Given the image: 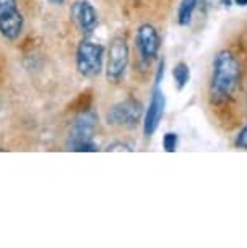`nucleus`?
Segmentation results:
<instances>
[{
    "instance_id": "9d476101",
    "label": "nucleus",
    "mask_w": 247,
    "mask_h": 248,
    "mask_svg": "<svg viewBox=\"0 0 247 248\" xmlns=\"http://www.w3.org/2000/svg\"><path fill=\"white\" fill-rule=\"evenodd\" d=\"M197 5H198V0H181L178 7V23L181 26H189Z\"/></svg>"
},
{
    "instance_id": "f03ea898",
    "label": "nucleus",
    "mask_w": 247,
    "mask_h": 248,
    "mask_svg": "<svg viewBox=\"0 0 247 248\" xmlns=\"http://www.w3.org/2000/svg\"><path fill=\"white\" fill-rule=\"evenodd\" d=\"M98 125V115L93 110H85L77 117L68 135L67 146L72 151L90 153L98 151V144L95 143V130Z\"/></svg>"
},
{
    "instance_id": "4468645a",
    "label": "nucleus",
    "mask_w": 247,
    "mask_h": 248,
    "mask_svg": "<svg viewBox=\"0 0 247 248\" xmlns=\"http://www.w3.org/2000/svg\"><path fill=\"white\" fill-rule=\"evenodd\" d=\"M106 151H133V148L130 146V144H127V143L114 141V143H111L108 148H106Z\"/></svg>"
},
{
    "instance_id": "2eb2a0df",
    "label": "nucleus",
    "mask_w": 247,
    "mask_h": 248,
    "mask_svg": "<svg viewBox=\"0 0 247 248\" xmlns=\"http://www.w3.org/2000/svg\"><path fill=\"white\" fill-rule=\"evenodd\" d=\"M232 2H234L236 5H239V7H247V0H232Z\"/></svg>"
},
{
    "instance_id": "ddd939ff",
    "label": "nucleus",
    "mask_w": 247,
    "mask_h": 248,
    "mask_svg": "<svg viewBox=\"0 0 247 248\" xmlns=\"http://www.w3.org/2000/svg\"><path fill=\"white\" fill-rule=\"evenodd\" d=\"M234 146L239 149H247V124L244 125V128L237 133V137L234 140Z\"/></svg>"
},
{
    "instance_id": "7ed1b4c3",
    "label": "nucleus",
    "mask_w": 247,
    "mask_h": 248,
    "mask_svg": "<svg viewBox=\"0 0 247 248\" xmlns=\"http://www.w3.org/2000/svg\"><path fill=\"white\" fill-rule=\"evenodd\" d=\"M75 62L78 73L82 77H99L102 72V62H104V47H102V44L91 39H83L77 47Z\"/></svg>"
},
{
    "instance_id": "dca6fc26",
    "label": "nucleus",
    "mask_w": 247,
    "mask_h": 248,
    "mask_svg": "<svg viewBox=\"0 0 247 248\" xmlns=\"http://www.w3.org/2000/svg\"><path fill=\"white\" fill-rule=\"evenodd\" d=\"M49 3H52V5H62L65 0H48Z\"/></svg>"
},
{
    "instance_id": "9b49d317",
    "label": "nucleus",
    "mask_w": 247,
    "mask_h": 248,
    "mask_svg": "<svg viewBox=\"0 0 247 248\" xmlns=\"http://www.w3.org/2000/svg\"><path fill=\"white\" fill-rule=\"evenodd\" d=\"M172 78H174V86L179 91H182L187 86L189 79H190V68L185 62H179L174 65L172 68Z\"/></svg>"
},
{
    "instance_id": "f257e3e1",
    "label": "nucleus",
    "mask_w": 247,
    "mask_h": 248,
    "mask_svg": "<svg viewBox=\"0 0 247 248\" xmlns=\"http://www.w3.org/2000/svg\"><path fill=\"white\" fill-rule=\"evenodd\" d=\"M241 83V63L231 50H220L212 65L210 96L215 102H223L234 94Z\"/></svg>"
},
{
    "instance_id": "423d86ee",
    "label": "nucleus",
    "mask_w": 247,
    "mask_h": 248,
    "mask_svg": "<svg viewBox=\"0 0 247 248\" xmlns=\"http://www.w3.org/2000/svg\"><path fill=\"white\" fill-rule=\"evenodd\" d=\"M129 46L124 37H114L111 41L108 63H106V78L111 83H117L124 77L129 65Z\"/></svg>"
},
{
    "instance_id": "1a4fd4ad",
    "label": "nucleus",
    "mask_w": 247,
    "mask_h": 248,
    "mask_svg": "<svg viewBox=\"0 0 247 248\" xmlns=\"http://www.w3.org/2000/svg\"><path fill=\"white\" fill-rule=\"evenodd\" d=\"M70 15L85 34H91L99 25V16H98L96 8L88 0H77L70 8Z\"/></svg>"
},
{
    "instance_id": "6e6552de",
    "label": "nucleus",
    "mask_w": 247,
    "mask_h": 248,
    "mask_svg": "<svg viewBox=\"0 0 247 248\" xmlns=\"http://www.w3.org/2000/svg\"><path fill=\"white\" fill-rule=\"evenodd\" d=\"M135 43H137V49L140 55H142V59L147 60V62L155 60L158 57V54H160L161 49L160 32L150 23H145V25L138 28L137 36H135Z\"/></svg>"
},
{
    "instance_id": "20e7f679",
    "label": "nucleus",
    "mask_w": 247,
    "mask_h": 248,
    "mask_svg": "<svg viewBox=\"0 0 247 248\" xmlns=\"http://www.w3.org/2000/svg\"><path fill=\"white\" fill-rule=\"evenodd\" d=\"M143 114L145 110H143L142 102L133 97H127L111 107L106 114V120L109 125L117 128H133L140 124Z\"/></svg>"
},
{
    "instance_id": "f8f14e48",
    "label": "nucleus",
    "mask_w": 247,
    "mask_h": 248,
    "mask_svg": "<svg viewBox=\"0 0 247 248\" xmlns=\"http://www.w3.org/2000/svg\"><path fill=\"white\" fill-rule=\"evenodd\" d=\"M178 144H179L178 133H174V132L165 133V137H163V148H165L166 153H176V149H178Z\"/></svg>"
},
{
    "instance_id": "0eeeda50",
    "label": "nucleus",
    "mask_w": 247,
    "mask_h": 248,
    "mask_svg": "<svg viewBox=\"0 0 247 248\" xmlns=\"http://www.w3.org/2000/svg\"><path fill=\"white\" fill-rule=\"evenodd\" d=\"M165 109H166L165 93H163L160 85H156L155 90L151 93V97H150V102H148L145 114H143V133H145V137L155 135L158 127H160L163 115H165Z\"/></svg>"
},
{
    "instance_id": "39448f33",
    "label": "nucleus",
    "mask_w": 247,
    "mask_h": 248,
    "mask_svg": "<svg viewBox=\"0 0 247 248\" xmlns=\"http://www.w3.org/2000/svg\"><path fill=\"white\" fill-rule=\"evenodd\" d=\"M25 18L18 8V0H0V34L7 41H16L21 36Z\"/></svg>"
}]
</instances>
